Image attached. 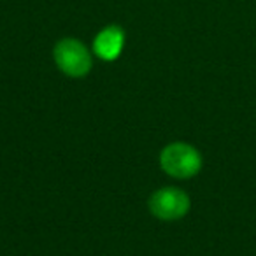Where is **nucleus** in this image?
<instances>
[{"mask_svg": "<svg viewBox=\"0 0 256 256\" xmlns=\"http://www.w3.org/2000/svg\"><path fill=\"white\" fill-rule=\"evenodd\" d=\"M54 65L70 79H82L93 68V53L84 42L74 37L60 39L53 48Z\"/></svg>", "mask_w": 256, "mask_h": 256, "instance_id": "nucleus-2", "label": "nucleus"}, {"mask_svg": "<svg viewBox=\"0 0 256 256\" xmlns=\"http://www.w3.org/2000/svg\"><path fill=\"white\" fill-rule=\"evenodd\" d=\"M124 30L118 25L102 28L93 39V54L102 62H114L121 56L124 48Z\"/></svg>", "mask_w": 256, "mask_h": 256, "instance_id": "nucleus-4", "label": "nucleus"}, {"mask_svg": "<svg viewBox=\"0 0 256 256\" xmlns=\"http://www.w3.org/2000/svg\"><path fill=\"white\" fill-rule=\"evenodd\" d=\"M148 209L160 221H179L192 209V198L178 186H162L148 198Z\"/></svg>", "mask_w": 256, "mask_h": 256, "instance_id": "nucleus-3", "label": "nucleus"}, {"mask_svg": "<svg viewBox=\"0 0 256 256\" xmlns=\"http://www.w3.org/2000/svg\"><path fill=\"white\" fill-rule=\"evenodd\" d=\"M158 165H160L162 172L167 174L168 178L186 181V179L198 176V172L202 170L204 158L193 144L184 142V140H176V142H168L167 146L162 148L160 154H158Z\"/></svg>", "mask_w": 256, "mask_h": 256, "instance_id": "nucleus-1", "label": "nucleus"}]
</instances>
